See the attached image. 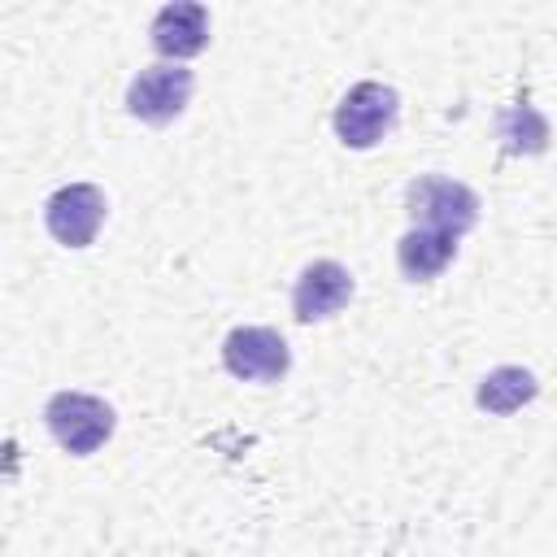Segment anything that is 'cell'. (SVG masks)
I'll use <instances>...</instances> for the list:
<instances>
[{
	"label": "cell",
	"instance_id": "6da1fadb",
	"mask_svg": "<svg viewBox=\"0 0 557 557\" xmlns=\"http://www.w3.org/2000/svg\"><path fill=\"white\" fill-rule=\"evenodd\" d=\"M44 422L65 453L91 457L113 435V405L91 392H57L44 405Z\"/></svg>",
	"mask_w": 557,
	"mask_h": 557
},
{
	"label": "cell",
	"instance_id": "7a4b0ae2",
	"mask_svg": "<svg viewBox=\"0 0 557 557\" xmlns=\"http://www.w3.org/2000/svg\"><path fill=\"white\" fill-rule=\"evenodd\" d=\"M396 113H400V96L387 83L366 78L348 87L344 100L335 104V135L344 148H374L396 126Z\"/></svg>",
	"mask_w": 557,
	"mask_h": 557
},
{
	"label": "cell",
	"instance_id": "3957f363",
	"mask_svg": "<svg viewBox=\"0 0 557 557\" xmlns=\"http://www.w3.org/2000/svg\"><path fill=\"white\" fill-rule=\"evenodd\" d=\"M405 205L413 213V222L431 226V231H448V235H466L474 222H479V196L457 183V178H444V174H422L409 183L405 191Z\"/></svg>",
	"mask_w": 557,
	"mask_h": 557
},
{
	"label": "cell",
	"instance_id": "277c9868",
	"mask_svg": "<svg viewBox=\"0 0 557 557\" xmlns=\"http://www.w3.org/2000/svg\"><path fill=\"white\" fill-rule=\"evenodd\" d=\"M109 200L96 183H65L44 205V226L61 248H87L104 226Z\"/></svg>",
	"mask_w": 557,
	"mask_h": 557
},
{
	"label": "cell",
	"instance_id": "5b68a950",
	"mask_svg": "<svg viewBox=\"0 0 557 557\" xmlns=\"http://www.w3.org/2000/svg\"><path fill=\"white\" fill-rule=\"evenodd\" d=\"M191 83L196 78H191L187 65H148V70H139L131 78L126 109H131V117H139L148 126H165V122H174L187 109Z\"/></svg>",
	"mask_w": 557,
	"mask_h": 557
},
{
	"label": "cell",
	"instance_id": "8992f818",
	"mask_svg": "<svg viewBox=\"0 0 557 557\" xmlns=\"http://www.w3.org/2000/svg\"><path fill=\"white\" fill-rule=\"evenodd\" d=\"M222 366L244 383H278L292 366V352L270 326H235L222 344Z\"/></svg>",
	"mask_w": 557,
	"mask_h": 557
},
{
	"label": "cell",
	"instance_id": "52a82bcc",
	"mask_svg": "<svg viewBox=\"0 0 557 557\" xmlns=\"http://www.w3.org/2000/svg\"><path fill=\"white\" fill-rule=\"evenodd\" d=\"M352 300V274L339 261H309L292 287V313L296 322H322L335 318Z\"/></svg>",
	"mask_w": 557,
	"mask_h": 557
},
{
	"label": "cell",
	"instance_id": "ba28073f",
	"mask_svg": "<svg viewBox=\"0 0 557 557\" xmlns=\"http://www.w3.org/2000/svg\"><path fill=\"white\" fill-rule=\"evenodd\" d=\"M148 35H152V48H157L161 57H174V61L196 57V52L209 44V9L196 4V0L165 4V9H157Z\"/></svg>",
	"mask_w": 557,
	"mask_h": 557
},
{
	"label": "cell",
	"instance_id": "9c48e42d",
	"mask_svg": "<svg viewBox=\"0 0 557 557\" xmlns=\"http://www.w3.org/2000/svg\"><path fill=\"white\" fill-rule=\"evenodd\" d=\"M457 257V235L448 231H431V226H413L409 235H400L396 244V265L409 283H426L435 274L448 270V261Z\"/></svg>",
	"mask_w": 557,
	"mask_h": 557
},
{
	"label": "cell",
	"instance_id": "30bf717a",
	"mask_svg": "<svg viewBox=\"0 0 557 557\" xmlns=\"http://www.w3.org/2000/svg\"><path fill=\"white\" fill-rule=\"evenodd\" d=\"M535 392H540V383H535L531 370H522V366H496V370H487L479 379L474 400H479V409L505 418V413H518L522 405H531Z\"/></svg>",
	"mask_w": 557,
	"mask_h": 557
},
{
	"label": "cell",
	"instance_id": "8fae6325",
	"mask_svg": "<svg viewBox=\"0 0 557 557\" xmlns=\"http://www.w3.org/2000/svg\"><path fill=\"white\" fill-rule=\"evenodd\" d=\"M496 135L505 152H544L548 148V122L531 104H509L496 113Z\"/></svg>",
	"mask_w": 557,
	"mask_h": 557
}]
</instances>
